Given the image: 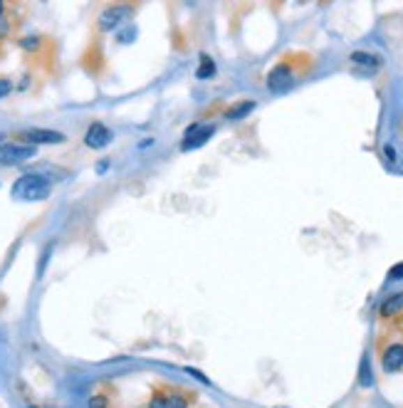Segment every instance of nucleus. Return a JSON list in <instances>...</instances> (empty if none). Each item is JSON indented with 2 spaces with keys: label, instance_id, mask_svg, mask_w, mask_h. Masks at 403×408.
<instances>
[{
  "label": "nucleus",
  "instance_id": "10",
  "mask_svg": "<svg viewBox=\"0 0 403 408\" xmlns=\"http://www.w3.org/2000/svg\"><path fill=\"white\" fill-rule=\"evenodd\" d=\"M166 401H169V408H188L193 401V393L183 391V388H166Z\"/></svg>",
  "mask_w": 403,
  "mask_h": 408
},
{
  "label": "nucleus",
  "instance_id": "19",
  "mask_svg": "<svg viewBox=\"0 0 403 408\" xmlns=\"http://www.w3.org/2000/svg\"><path fill=\"white\" fill-rule=\"evenodd\" d=\"M0 13H3V3H0Z\"/></svg>",
  "mask_w": 403,
  "mask_h": 408
},
{
  "label": "nucleus",
  "instance_id": "8",
  "mask_svg": "<svg viewBox=\"0 0 403 408\" xmlns=\"http://www.w3.org/2000/svg\"><path fill=\"white\" fill-rule=\"evenodd\" d=\"M131 13V8H124V6H112L107 8V10L102 13V17H99V27L102 30H114V27L121 25V20H126Z\"/></svg>",
  "mask_w": 403,
  "mask_h": 408
},
{
  "label": "nucleus",
  "instance_id": "7",
  "mask_svg": "<svg viewBox=\"0 0 403 408\" xmlns=\"http://www.w3.org/2000/svg\"><path fill=\"white\" fill-rule=\"evenodd\" d=\"M109 142H112V131L104 124H99V121H94L87 129V134H84V144L89 149H104Z\"/></svg>",
  "mask_w": 403,
  "mask_h": 408
},
{
  "label": "nucleus",
  "instance_id": "12",
  "mask_svg": "<svg viewBox=\"0 0 403 408\" xmlns=\"http://www.w3.org/2000/svg\"><path fill=\"white\" fill-rule=\"evenodd\" d=\"M213 75H215V62H213L208 54H203V57H201V67H198L196 77H198V80H208V77H213Z\"/></svg>",
  "mask_w": 403,
  "mask_h": 408
},
{
  "label": "nucleus",
  "instance_id": "11",
  "mask_svg": "<svg viewBox=\"0 0 403 408\" xmlns=\"http://www.w3.org/2000/svg\"><path fill=\"white\" fill-rule=\"evenodd\" d=\"M351 62L359 67H369V70L381 67V57H379V54H369V52H354L351 54Z\"/></svg>",
  "mask_w": 403,
  "mask_h": 408
},
{
  "label": "nucleus",
  "instance_id": "6",
  "mask_svg": "<svg viewBox=\"0 0 403 408\" xmlns=\"http://www.w3.org/2000/svg\"><path fill=\"white\" fill-rule=\"evenodd\" d=\"M381 366L386 374H396L403 369V344L393 342L381 352Z\"/></svg>",
  "mask_w": 403,
  "mask_h": 408
},
{
  "label": "nucleus",
  "instance_id": "17",
  "mask_svg": "<svg viewBox=\"0 0 403 408\" xmlns=\"http://www.w3.org/2000/svg\"><path fill=\"white\" fill-rule=\"evenodd\" d=\"M10 89H13V82L10 80H0V99L8 97V94H10Z\"/></svg>",
  "mask_w": 403,
  "mask_h": 408
},
{
  "label": "nucleus",
  "instance_id": "20",
  "mask_svg": "<svg viewBox=\"0 0 403 408\" xmlns=\"http://www.w3.org/2000/svg\"><path fill=\"white\" fill-rule=\"evenodd\" d=\"M0 139H3V136H0Z\"/></svg>",
  "mask_w": 403,
  "mask_h": 408
},
{
  "label": "nucleus",
  "instance_id": "3",
  "mask_svg": "<svg viewBox=\"0 0 403 408\" xmlns=\"http://www.w3.org/2000/svg\"><path fill=\"white\" fill-rule=\"evenodd\" d=\"M294 70H292V62H280L270 75H267V87L273 89V92H284L294 82Z\"/></svg>",
  "mask_w": 403,
  "mask_h": 408
},
{
  "label": "nucleus",
  "instance_id": "13",
  "mask_svg": "<svg viewBox=\"0 0 403 408\" xmlns=\"http://www.w3.org/2000/svg\"><path fill=\"white\" fill-rule=\"evenodd\" d=\"M359 384L361 386H371L374 384V379H371V364H369V356H364L361 359V369H359Z\"/></svg>",
  "mask_w": 403,
  "mask_h": 408
},
{
  "label": "nucleus",
  "instance_id": "1",
  "mask_svg": "<svg viewBox=\"0 0 403 408\" xmlns=\"http://www.w3.org/2000/svg\"><path fill=\"white\" fill-rule=\"evenodd\" d=\"M50 196V181L38 174H25L13 183V198L17 201H45Z\"/></svg>",
  "mask_w": 403,
  "mask_h": 408
},
{
  "label": "nucleus",
  "instance_id": "9",
  "mask_svg": "<svg viewBox=\"0 0 403 408\" xmlns=\"http://www.w3.org/2000/svg\"><path fill=\"white\" fill-rule=\"evenodd\" d=\"M401 312H403V292L388 294V297L381 302V307H379L381 319H393V317H398Z\"/></svg>",
  "mask_w": 403,
  "mask_h": 408
},
{
  "label": "nucleus",
  "instance_id": "15",
  "mask_svg": "<svg viewBox=\"0 0 403 408\" xmlns=\"http://www.w3.org/2000/svg\"><path fill=\"white\" fill-rule=\"evenodd\" d=\"M87 408H109V398L104 396V393H97V396L89 398Z\"/></svg>",
  "mask_w": 403,
  "mask_h": 408
},
{
  "label": "nucleus",
  "instance_id": "16",
  "mask_svg": "<svg viewBox=\"0 0 403 408\" xmlns=\"http://www.w3.org/2000/svg\"><path fill=\"white\" fill-rule=\"evenodd\" d=\"M388 280H403V262L388 270Z\"/></svg>",
  "mask_w": 403,
  "mask_h": 408
},
{
  "label": "nucleus",
  "instance_id": "4",
  "mask_svg": "<svg viewBox=\"0 0 403 408\" xmlns=\"http://www.w3.org/2000/svg\"><path fill=\"white\" fill-rule=\"evenodd\" d=\"M213 126L211 124H191L188 129H185V136H183V144H181V149L183 151H191V149H198L203 146V144L208 142L213 136Z\"/></svg>",
  "mask_w": 403,
  "mask_h": 408
},
{
  "label": "nucleus",
  "instance_id": "5",
  "mask_svg": "<svg viewBox=\"0 0 403 408\" xmlns=\"http://www.w3.org/2000/svg\"><path fill=\"white\" fill-rule=\"evenodd\" d=\"M20 139L22 142H28V146H35V144H62L67 136L52 129H28V131H22Z\"/></svg>",
  "mask_w": 403,
  "mask_h": 408
},
{
  "label": "nucleus",
  "instance_id": "14",
  "mask_svg": "<svg viewBox=\"0 0 403 408\" xmlns=\"http://www.w3.org/2000/svg\"><path fill=\"white\" fill-rule=\"evenodd\" d=\"M255 107L252 102H243V104H238L235 109H230L228 112V119H240V116L245 114V112H250V109Z\"/></svg>",
  "mask_w": 403,
  "mask_h": 408
},
{
  "label": "nucleus",
  "instance_id": "18",
  "mask_svg": "<svg viewBox=\"0 0 403 408\" xmlns=\"http://www.w3.org/2000/svg\"><path fill=\"white\" fill-rule=\"evenodd\" d=\"M22 47H38V38H28V40H22Z\"/></svg>",
  "mask_w": 403,
  "mask_h": 408
},
{
  "label": "nucleus",
  "instance_id": "2",
  "mask_svg": "<svg viewBox=\"0 0 403 408\" xmlns=\"http://www.w3.org/2000/svg\"><path fill=\"white\" fill-rule=\"evenodd\" d=\"M35 158V146L28 144H3L0 146V166H17Z\"/></svg>",
  "mask_w": 403,
  "mask_h": 408
}]
</instances>
